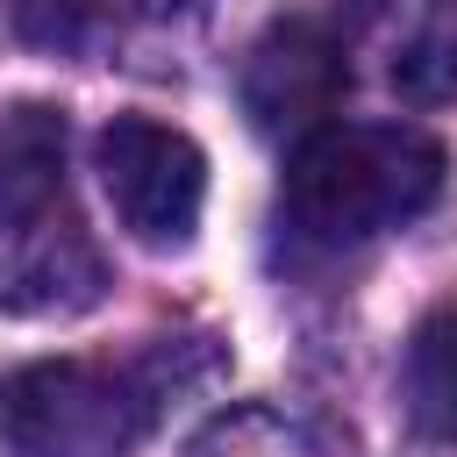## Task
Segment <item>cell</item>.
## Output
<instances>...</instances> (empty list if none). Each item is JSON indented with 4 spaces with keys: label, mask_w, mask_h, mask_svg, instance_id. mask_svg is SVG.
I'll use <instances>...</instances> for the list:
<instances>
[{
    "label": "cell",
    "mask_w": 457,
    "mask_h": 457,
    "mask_svg": "<svg viewBox=\"0 0 457 457\" xmlns=\"http://www.w3.org/2000/svg\"><path fill=\"white\" fill-rule=\"evenodd\" d=\"M443 179H450V157L428 129L328 121L307 143H293L278 179V221L307 250H350L428 214Z\"/></svg>",
    "instance_id": "7a4b0ae2"
},
{
    "label": "cell",
    "mask_w": 457,
    "mask_h": 457,
    "mask_svg": "<svg viewBox=\"0 0 457 457\" xmlns=\"http://www.w3.org/2000/svg\"><path fill=\"white\" fill-rule=\"evenodd\" d=\"M186 386V343L157 336L129 364L36 357L0 378V443L14 457H129Z\"/></svg>",
    "instance_id": "3957f363"
},
{
    "label": "cell",
    "mask_w": 457,
    "mask_h": 457,
    "mask_svg": "<svg viewBox=\"0 0 457 457\" xmlns=\"http://www.w3.org/2000/svg\"><path fill=\"white\" fill-rule=\"evenodd\" d=\"M7 29L29 43V50H50V57H71L100 36L107 21V0H0Z\"/></svg>",
    "instance_id": "ba28073f"
},
{
    "label": "cell",
    "mask_w": 457,
    "mask_h": 457,
    "mask_svg": "<svg viewBox=\"0 0 457 457\" xmlns=\"http://www.w3.org/2000/svg\"><path fill=\"white\" fill-rule=\"evenodd\" d=\"M400 407H407L414 436H428V443H457V307H436V314L407 336Z\"/></svg>",
    "instance_id": "8992f818"
},
{
    "label": "cell",
    "mask_w": 457,
    "mask_h": 457,
    "mask_svg": "<svg viewBox=\"0 0 457 457\" xmlns=\"http://www.w3.org/2000/svg\"><path fill=\"white\" fill-rule=\"evenodd\" d=\"M107 300V250L71 200V121L50 100L0 114V314H86Z\"/></svg>",
    "instance_id": "6da1fadb"
},
{
    "label": "cell",
    "mask_w": 457,
    "mask_h": 457,
    "mask_svg": "<svg viewBox=\"0 0 457 457\" xmlns=\"http://www.w3.org/2000/svg\"><path fill=\"white\" fill-rule=\"evenodd\" d=\"M100 186L114 200V221L150 250H186L207 207V157L186 129L157 114H114L93 143Z\"/></svg>",
    "instance_id": "277c9868"
},
{
    "label": "cell",
    "mask_w": 457,
    "mask_h": 457,
    "mask_svg": "<svg viewBox=\"0 0 457 457\" xmlns=\"http://www.w3.org/2000/svg\"><path fill=\"white\" fill-rule=\"evenodd\" d=\"M343 93H350V43L314 14H271L236 71V100L257 136L307 143L314 129L336 121Z\"/></svg>",
    "instance_id": "5b68a950"
},
{
    "label": "cell",
    "mask_w": 457,
    "mask_h": 457,
    "mask_svg": "<svg viewBox=\"0 0 457 457\" xmlns=\"http://www.w3.org/2000/svg\"><path fill=\"white\" fill-rule=\"evenodd\" d=\"M386 79L407 107H450L457 100V0H414L407 36L386 57Z\"/></svg>",
    "instance_id": "52a82bcc"
}]
</instances>
